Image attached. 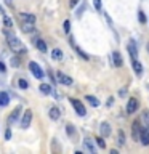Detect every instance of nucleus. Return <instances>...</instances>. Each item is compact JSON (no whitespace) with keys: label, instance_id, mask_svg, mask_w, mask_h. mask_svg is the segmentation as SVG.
Here are the masks:
<instances>
[{"label":"nucleus","instance_id":"obj_1","mask_svg":"<svg viewBox=\"0 0 149 154\" xmlns=\"http://www.w3.org/2000/svg\"><path fill=\"white\" fill-rule=\"evenodd\" d=\"M5 37H7V42H8V45L13 51H21V53L26 51V48L23 47L21 40L16 37V34H13L11 31H5Z\"/></svg>","mask_w":149,"mask_h":154},{"label":"nucleus","instance_id":"obj_2","mask_svg":"<svg viewBox=\"0 0 149 154\" xmlns=\"http://www.w3.org/2000/svg\"><path fill=\"white\" fill-rule=\"evenodd\" d=\"M29 69H31V72L34 74V77H35V79H38V80L43 79V71H42V67L38 66L35 61H31V63H29Z\"/></svg>","mask_w":149,"mask_h":154},{"label":"nucleus","instance_id":"obj_3","mask_svg":"<svg viewBox=\"0 0 149 154\" xmlns=\"http://www.w3.org/2000/svg\"><path fill=\"white\" fill-rule=\"evenodd\" d=\"M31 122H32V111L31 109H26V111H24V114H23V119H21V128L23 130L29 128Z\"/></svg>","mask_w":149,"mask_h":154},{"label":"nucleus","instance_id":"obj_4","mask_svg":"<svg viewBox=\"0 0 149 154\" xmlns=\"http://www.w3.org/2000/svg\"><path fill=\"white\" fill-rule=\"evenodd\" d=\"M71 103H72V106H74L75 112L79 114L80 117H84V116H87V109H85V106L82 104L79 100H71Z\"/></svg>","mask_w":149,"mask_h":154},{"label":"nucleus","instance_id":"obj_5","mask_svg":"<svg viewBox=\"0 0 149 154\" xmlns=\"http://www.w3.org/2000/svg\"><path fill=\"white\" fill-rule=\"evenodd\" d=\"M138 138H139V143H141L143 146H149V130L147 128L143 127L141 130H139Z\"/></svg>","mask_w":149,"mask_h":154},{"label":"nucleus","instance_id":"obj_6","mask_svg":"<svg viewBox=\"0 0 149 154\" xmlns=\"http://www.w3.org/2000/svg\"><path fill=\"white\" fill-rule=\"evenodd\" d=\"M136 109H138V100L136 98H130L128 103H127V114L132 116L133 112H136Z\"/></svg>","mask_w":149,"mask_h":154},{"label":"nucleus","instance_id":"obj_7","mask_svg":"<svg viewBox=\"0 0 149 154\" xmlns=\"http://www.w3.org/2000/svg\"><path fill=\"white\" fill-rule=\"evenodd\" d=\"M128 53H130V56H132V60H135V58H138V48H136V42L135 40H130L128 42Z\"/></svg>","mask_w":149,"mask_h":154},{"label":"nucleus","instance_id":"obj_8","mask_svg":"<svg viewBox=\"0 0 149 154\" xmlns=\"http://www.w3.org/2000/svg\"><path fill=\"white\" fill-rule=\"evenodd\" d=\"M99 133H101V137L103 138H108L109 135H111V125L108 122H101L99 125Z\"/></svg>","mask_w":149,"mask_h":154},{"label":"nucleus","instance_id":"obj_9","mask_svg":"<svg viewBox=\"0 0 149 154\" xmlns=\"http://www.w3.org/2000/svg\"><path fill=\"white\" fill-rule=\"evenodd\" d=\"M56 79H58V82L59 84H62V85H71L72 84V79L69 75H66V74H62V72H56Z\"/></svg>","mask_w":149,"mask_h":154},{"label":"nucleus","instance_id":"obj_10","mask_svg":"<svg viewBox=\"0 0 149 154\" xmlns=\"http://www.w3.org/2000/svg\"><path fill=\"white\" fill-rule=\"evenodd\" d=\"M84 144H85V148L88 149V151H90L91 154H95V152H96L95 143H93V140H91V138H88V137H87V138L84 140Z\"/></svg>","mask_w":149,"mask_h":154},{"label":"nucleus","instance_id":"obj_11","mask_svg":"<svg viewBox=\"0 0 149 154\" xmlns=\"http://www.w3.org/2000/svg\"><path fill=\"white\" fill-rule=\"evenodd\" d=\"M112 61H114V66L115 67H120V66L123 64V60H122V56H120L119 51H114L112 53Z\"/></svg>","mask_w":149,"mask_h":154},{"label":"nucleus","instance_id":"obj_12","mask_svg":"<svg viewBox=\"0 0 149 154\" xmlns=\"http://www.w3.org/2000/svg\"><path fill=\"white\" fill-rule=\"evenodd\" d=\"M62 56H64V55H62V50H61V48H55V50L51 51V60H53V61H61Z\"/></svg>","mask_w":149,"mask_h":154},{"label":"nucleus","instance_id":"obj_13","mask_svg":"<svg viewBox=\"0 0 149 154\" xmlns=\"http://www.w3.org/2000/svg\"><path fill=\"white\" fill-rule=\"evenodd\" d=\"M59 117H61V111L58 109L56 106H53V108L50 109V119L51 120H58Z\"/></svg>","mask_w":149,"mask_h":154},{"label":"nucleus","instance_id":"obj_14","mask_svg":"<svg viewBox=\"0 0 149 154\" xmlns=\"http://www.w3.org/2000/svg\"><path fill=\"white\" fill-rule=\"evenodd\" d=\"M132 64H133V69H135V72H136L138 75H141V74H143V64H141V63H139V61L136 60V58H135Z\"/></svg>","mask_w":149,"mask_h":154},{"label":"nucleus","instance_id":"obj_15","mask_svg":"<svg viewBox=\"0 0 149 154\" xmlns=\"http://www.w3.org/2000/svg\"><path fill=\"white\" fill-rule=\"evenodd\" d=\"M10 103V95L7 91H0V106H7Z\"/></svg>","mask_w":149,"mask_h":154},{"label":"nucleus","instance_id":"obj_16","mask_svg":"<svg viewBox=\"0 0 149 154\" xmlns=\"http://www.w3.org/2000/svg\"><path fill=\"white\" fill-rule=\"evenodd\" d=\"M19 16H21L24 21L26 23H35V16H34V14H31V13H19Z\"/></svg>","mask_w":149,"mask_h":154},{"label":"nucleus","instance_id":"obj_17","mask_svg":"<svg viewBox=\"0 0 149 154\" xmlns=\"http://www.w3.org/2000/svg\"><path fill=\"white\" fill-rule=\"evenodd\" d=\"M85 100H87V101H88V103H90L91 106H93V108H98V106H99V100H98V98H96V96H91V95H87V96H85Z\"/></svg>","mask_w":149,"mask_h":154},{"label":"nucleus","instance_id":"obj_18","mask_svg":"<svg viewBox=\"0 0 149 154\" xmlns=\"http://www.w3.org/2000/svg\"><path fill=\"white\" fill-rule=\"evenodd\" d=\"M19 112H21V108H18L16 109H13V112H11V116H10V124H14L18 120V117H19Z\"/></svg>","mask_w":149,"mask_h":154},{"label":"nucleus","instance_id":"obj_19","mask_svg":"<svg viewBox=\"0 0 149 154\" xmlns=\"http://www.w3.org/2000/svg\"><path fill=\"white\" fill-rule=\"evenodd\" d=\"M34 42H35V47H37V48H38V50H40L42 53H45V51H47V43L43 42L42 38H35Z\"/></svg>","mask_w":149,"mask_h":154},{"label":"nucleus","instance_id":"obj_20","mask_svg":"<svg viewBox=\"0 0 149 154\" xmlns=\"http://www.w3.org/2000/svg\"><path fill=\"white\" fill-rule=\"evenodd\" d=\"M38 90H40L43 95H53V91H51V87L48 85V84H40V87H38Z\"/></svg>","mask_w":149,"mask_h":154},{"label":"nucleus","instance_id":"obj_21","mask_svg":"<svg viewBox=\"0 0 149 154\" xmlns=\"http://www.w3.org/2000/svg\"><path fill=\"white\" fill-rule=\"evenodd\" d=\"M141 120L144 124V128L149 130V111H143L141 112Z\"/></svg>","mask_w":149,"mask_h":154},{"label":"nucleus","instance_id":"obj_22","mask_svg":"<svg viewBox=\"0 0 149 154\" xmlns=\"http://www.w3.org/2000/svg\"><path fill=\"white\" fill-rule=\"evenodd\" d=\"M117 144L119 146H123L125 144V133L122 130H119V133H117Z\"/></svg>","mask_w":149,"mask_h":154},{"label":"nucleus","instance_id":"obj_23","mask_svg":"<svg viewBox=\"0 0 149 154\" xmlns=\"http://www.w3.org/2000/svg\"><path fill=\"white\" fill-rule=\"evenodd\" d=\"M132 130H133V135H135V138H138V135H139V130H141V128H139V122H138V120H135V122H133V127H132Z\"/></svg>","mask_w":149,"mask_h":154},{"label":"nucleus","instance_id":"obj_24","mask_svg":"<svg viewBox=\"0 0 149 154\" xmlns=\"http://www.w3.org/2000/svg\"><path fill=\"white\" fill-rule=\"evenodd\" d=\"M21 29L24 32H34V26H32V23H24L23 26H21Z\"/></svg>","mask_w":149,"mask_h":154},{"label":"nucleus","instance_id":"obj_25","mask_svg":"<svg viewBox=\"0 0 149 154\" xmlns=\"http://www.w3.org/2000/svg\"><path fill=\"white\" fill-rule=\"evenodd\" d=\"M2 16H3V24H5V26H7L8 29H11V27H13V21H11V18H8L7 14H2Z\"/></svg>","mask_w":149,"mask_h":154},{"label":"nucleus","instance_id":"obj_26","mask_svg":"<svg viewBox=\"0 0 149 154\" xmlns=\"http://www.w3.org/2000/svg\"><path fill=\"white\" fill-rule=\"evenodd\" d=\"M95 141H96V144H98L101 149H106V141H104V138H103V137H98V138L95 140Z\"/></svg>","mask_w":149,"mask_h":154},{"label":"nucleus","instance_id":"obj_27","mask_svg":"<svg viewBox=\"0 0 149 154\" xmlns=\"http://www.w3.org/2000/svg\"><path fill=\"white\" fill-rule=\"evenodd\" d=\"M138 19H139V23H141V24L146 23V14H144L143 10H139V11H138Z\"/></svg>","mask_w":149,"mask_h":154},{"label":"nucleus","instance_id":"obj_28","mask_svg":"<svg viewBox=\"0 0 149 154\" xmlns=\"http://www.w3.org/2000/svg\"><path fill=\"white\" fill-rule=\"evenodd\" d=\"M62 26H64V32H66V34H69V32H71V23L67 21V19H66L64 23H62Z\"/></svg>","mask_w":149,"mask_h":154},{"label":"nucleus","instance_id":"obj_29","mask_svg":"<svg viewBox=\"0 0 149 154\" xmlns=\"http://www.w3.org/2000/svg\"><path fill=\"white\" fill-rule=\"evenodd\" d=\"M66 132L69 133V135H74V133H75V130H74V127H72V125L69 124V125H66Z\"/></svg>","mask_w":149,"mask_h":154},{"label":"nucleus","instance_id":"obj_30","mask_svg":"<svg viewBox=\"0 0 149 154\" xmlns=\"http://www.w3.org/2000/svg\"><path fill=\"white\" fill-rule=\"evenodd\" d=\"M19 87H21V88H27L29 84H27V82L24 80V79H21V80H19Z\"/></svg>","mask_w":149,"mask_h":154},{"label":"nucleus","instance_id":"obj_31","mask_svg":"<svg viewBox=\"0 0 149 154\" xmlns=\"http://www.w3.org/2000/svg\"><path fill=\"white\" fill-rule=\"evenodd\" d=\"M93 5H95V8L98 10V11L101 10V0H93Z\"/></svg>","mask_w":149,"mask_h":154},{"label":"nucleus","instance_id":"obj_32","mask_svg":"<svg viewBox=\"0 0 149 154\" xmlns=\"http://www.w3.org/2000/svg\"><path fill=\"white\" fill-rule=\"evenodd\" d=\"M11 66L13 67H18L19 66V60H18V58H13V60H11Z\"/></svg>","mask_w":149,"mask_h":154},{"label":"nucleus","instance_id":"obj_33","mask_svg":"<svg viewBox=\"0 0 149 154\" xmlns=\"http://www.w3.org/2000/svg\"><path fill=\"white\" fill-rule=\"evenodd\" d=\"M77 53H79V56H82V58H84V60H88V56H87L85 53L80 50V48H77Z\"/></svg>","mask_w":149,"mask_h":154},{"label":"nucleus","instance_id":"obj_34","mask_svg":"<svg viewBox=\"0 0 149 154\" xmlns=\"http://www.w3.org/2000/svg\"><path fill=\"white\" fill-rule=\"evenodd\" d=\"M79 2H80V0H69V7H71V8H74Z\"/></svg>","mask_w":149,"mask_h":154},{"label":"nucleus","instance_id":"obj_35","mask_svg":"<svg viewBox=\"0 0 149 154\" xmlns=\"http://www.w3.org/2000/svg\"><path fill=\"white\" fill-rule=\"evenodd\" d=\"M119 96H120V98H125V96H127V90L122 88V90L119 91Z\"/></svg>","mask_w":149,"mask_h":154},{"label":"nucleus","instance_id":"obj_36","mask_svg":"<svg viewBox=\"0 0 149 154\" xmlns=\"http://www.w3.org/2000/svg\"><path fill=\"white\" fill-rule=\"evenodd\" d=\"M5 71H7V66H5V63L0 61V72H5Z\"/></svg>","mask_w":149,"mask_h":154},{"label":"nucleus","instance_id":"obj_37","mask_svg":"<svg viewBox=\"0 0 149 154\" xmlns=\"http://www.w3.org/2000/svg\"><path fill=\"white\" fill-rule=\"evenodd\" d=\"M5 138H7V140L11 138V132H10V130H7V133H5Z\"/></svg>","mask_w":149,"mask_h":154},{"label":"nucleus","instance_id":"obj_38","mask_svg":"<svg viewBox=\"0 0 149 154\" xmlns=\"http://www.w3.org/2000/svg\"><path fill=\"white\" fill-rule=\"evenodd\" d=\"M112 104H114V98L111 96V98L108 100V106H112Z\"/></svg>","mask_w":149,"mask_h":154},{"label":"nucleus","instance_id":"obj_39","mask_svg":"<svg viewBox=\"0 0 149 154\" xmlns=\"http://www.w3.org/2000/svg\"><path fill=\"white\" fill-rule=\"evenodd\" d=\"M0 13H2V14L5 13V11H3V8H2V7H0Z\"/></svg>","mask_w":149,"mask_h":154},{"label":"nucleus","instance_id":"obj_40","mask_svg":"<svg viewBox=\"0 0 149 154\" xmlns=\"http://www.w3.org/2000/svg\"><path fill=\"white\" fill-rule=\"evenodd\" d=\"M147 51H149V43H147Z\"/></svg>","mask_w":149,"mask_h":154},{"label":"nucleus","instance_id":"obj_41","mask_svg":"<svg viewBox=\"0 0 149 154\" xmlns=\"http://www.w3.org/2000/svg\"><path fill=\"white\" fill-rule=\"evenodd\" d=\"M147 87H149V84H147Z\"/></svg>","mask_w":149,"mask_h":154}]
</instances>
